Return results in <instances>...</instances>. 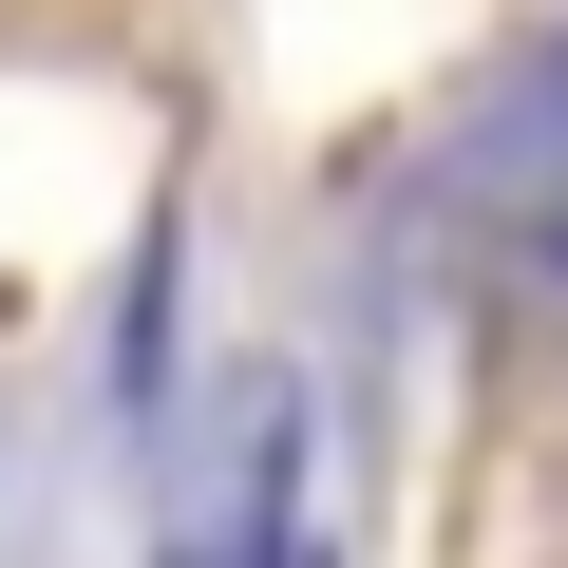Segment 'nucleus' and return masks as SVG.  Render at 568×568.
Returning a JSON list of instances; mask_svg holds the SVG:
<instances>
[{"label":"nucleus","mask_w":568,"mask_h":568,"mask_svg":"<svg viewBox=\"0 0 568 568\" xmlns=\"http://www.w3.org/2000/svg\"><path fill=\"white\" fill-rule=\"evenodd\" d=\"M493 190H511V209L549 227V265H568V58H549V77H530V114L493 133Z\"/></svg>","instance_id":"nucleus-1"}]
</instances>
